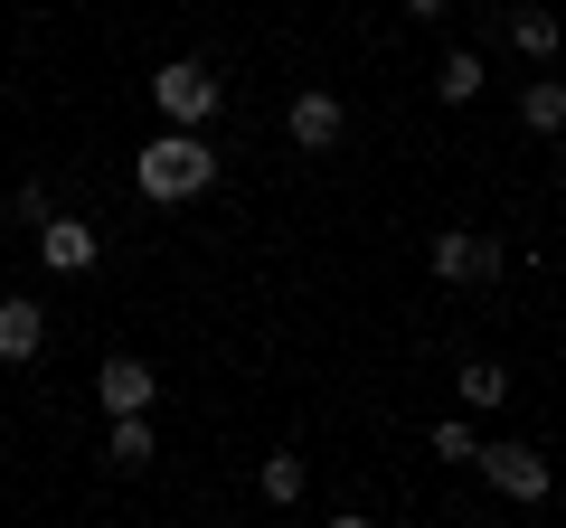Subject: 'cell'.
Here are the masks:
<instances>
[{"label": "cell", "mask_w": 566, "mask_h": 528, "mask_svg": "<svg viewBox=\"0 0 566 528\" xmlns=\"http://www.w3.org/2000/svg\"><path fill=\"white\" fill-rule=\"evenodd\" d=\"M218 142H208L199 123H161V133H151V142L133 151V189L142 199H161V208H180V199H208V189H218Z\"/></svg>", "instance_id": "cell-1"}, {"label": "cell", "mask_w": 566, "mask_h": 528, "mask_svg": "<svg viewBox=\"0 0 566 528\" xmlns=\"http://www.w3.org/2000/svg\"><path fill=\"white\" fill-rule=\"evenodd\" d=\"M151 104H161V123H218L227 85L208 57H170V66H151Z\"/></svg>", "instance_id": "cell-2"}, {"label": "cell", "mask_w": 566, "mask_h": 528, "mask_svg": "<svg viewBox=\"0 0 566 528\" xmlns=\"http://www.w3.org/2000/svg\"><path fill=\"white\" fill-rule=\"evenodd\" d=\"M472 472H482L501 500H547V490H557V463H547L538 444H482V453H472Z\"/></svg>", "instance_id": "cell-3"}, {"label": "cell", "mask_w": 566, "mask_h": 528, "mask_svg": "<svg viewBox=\"0 0 566 528\" xmlns=\"http://www.w3.org/2000/svg\"><path fill=\"white\" fill-rule=\"evenodd\" d=\"M501 264H510V245L482 236V226H444L434 236V274L444 284H501Z\"/></svg>", "instance_id": "cell-4"}, {"label": "cell", "mask_w": 566, "mask_h": 528, "mask_svg": "<svg viewBox=\"0 0 566 528\" xmlns=\"http://www.w3.org/2000/svg\"><path fill=\"white\" fill-rule=\"evenodd\" d=\"M283 133H293V151H340V133H349V104L331 95V85H303V95L283 104Z\"/></svg>", "instance_id": "cell-5"}, {"label": "cell", "mask_w": 566, "mask_h": 528, "mask_svg": "<svg viewBox=\"0 0 566 528\" xmlns=\"http://www.w3.org/2000/svg\"><path fill=\"white\" fill-rule=\"evenodd\" d=\"M151 397H161V378H151V368H142L133 349H114V359L95 368V406H104V415H142Z\"/></svg>", "instance_id": "cell-6"}, {"label": "cell", "mask_w": 566, "mask_h": 528, "mask_svg": "<svg viewBox=\"0 0 566 528\" xmlns=\"http://www.w3.org/2000/svg\"><path fill=\"white\" fill-rule=\"evenodd\" d=\"M95 255H104V236L85 218H48L39 226V264L48 274H95Z\"/></svg>", "instance_id": "cell-7"}, {"label": "cell", "mask_w": 566, "mask_h": 528, "mask_svg": "<svg viewBox=\"0 0 566 528\" xmlns=\"http://www.w3.org/2000/svg\"><path fill=\"white\" fill-rule=\"evenodd\" d=\"M48 349V311L29 303V293H10V303H0V368H29Z\"/></svg>", "instance_id": "cell-8"}, {"label": "cell", "mask_w": 566, "mask_h": 528, "mask_svg": "<svg viewBox=\"0 0 566 528\" xmlns=\"http://www.w3.org/2000/svg\"><path fill=\"white\" fill-rule=\"evenodd\" d=\"M510 47H520L528 66H557V47H566V20H557V10H528V0H520V10H510Z\"/></svg>", "instance_id": "cell-9"}, {"label": "cell", "mask_w": 566, "mask_h": 528, "mask_svg": "<svg viewBox=\"0 0 566 528\" xmlns=\"http://www.w3.org/2000/svg\"><path fill=\"white\" fill-rule=\"evenodd\" d=\"M151 453H161L151 406H142V415H114V434H104V463H114V472H151Z\"/></svg>", "instance_id": "cell-10"}, {"label": "cell", "mask_w": 566, "mask_h": 528, "mask_svg": "<svg viewBox=\"0 0 566 528\" xmlns=\"http://www.w3.org/2000/svg\"><path fill=\"white\" fill-rule=\"evenodd\" d=\"M520 123L538 133V142H557V133H566V85L547 76V66H538L528 85H520Z\"/></svg>", "instance_id": "cell-11"}, {"label": "cell", "mask_w": 566, "mask_h": 528, "mask_svg": "<svg viewBox=\"0 0 566 528\" xmlns=\"http://www.w3.org/2000/svg\"><path fill=\"white\" fill-rule=\"evenodd\" d=\"M491 85V66H482V47H453L444 66H434V104H453V114H463L472 95H482Z\"/></svg>", "instance_id": "cell-12"}, {"label": "cell", "mask_w": 566, "mask_h": 528, "mask_svg": "<svg viewBox=\"0 0 566 528\" xmlns=\"http://www.w3.org/2000/svg\"><path fill=\"white\" fill-rule=\"evenodd\" d=\"M453 387H463L472 415H501V406H510V368H501V359H463V378H453Z\"/></svg>", "instance_id": "cell-13"}, {"label": "cell", "mask_w": 566, "mask_h": 528, "mask_svg": "<svg viewBox=\"0 0 566 528\" xmlns=\"http://www.w3.org/2000/svg\"><path fill=\"white\" fill-rule=\"evenodd\" d=\"M255 490H264V500H274V509H293V500H303V490H312V463H303V453H264Z\"/></svg>", "instance_id": "cell-14"}, {"label": "cell", "mask_w": 566, "mask_h": 528, "mask_svg": "<svg viewBox=\"0 0 566 528\" xmlns=\"http://www.w3.org/2000/svg\"><path fill=\"white\" fill-rule=\"evenodd\" d=\"M57 218V199H48V180H20V199H10V226H48Z\"/></svg>", "instance_id": "cell-15"}, {"label": "cell", "mask_w": 566, "mask_h": 528, "mask_svg": "<svg viewBox=\"0 0 566 528\" xmlns=\"http://www.w3.org/2000/svg\"><path fill=\"white\" fill-rule=\"evenodd\" d=\"M434 453H444V463H472V453H482V434L453 415V425H434Z\"/></svg>", "instance_id": "cell-16"}, {"label": "cell", "mask_w": 566, "mask_h": 528, "mask_svg": "<svg viewBox=\"0 0 566 528\" xmlns=\"http://www.w3.org/2000/svg\"><path fill=\"white\" fill-rule=\"evenodd\" d=\"M453 0H406V20H444Z\"/></svg>", "instance_id": "cell-17"}]
</instances>
